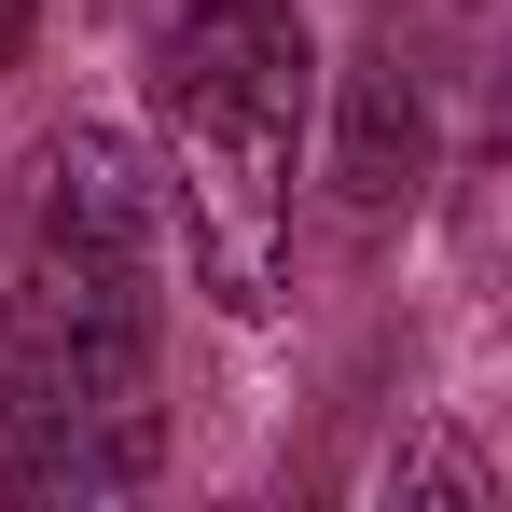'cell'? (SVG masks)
<instances>
[{
  "label": "cell",
  "instance_id": "cell-1",
  "mask_svg": "<svg viewBox=\"0 0 512 512\" xmlns=\"http://www.w3.org/2000/svg\"><path fill=\"white\" fill-rule=\"evenodd\" d=\"M305 14L291 0H167L153 42V111H167V236L194 250V277L263 319L291 277V139H305Z\"/></svg>",
  "mask_w": 512,
  "mask_h": 512
},
{
  "label": "cell",
  "instance_id": "cell-2",
  "mask_svg": "<svg viewBox=\"0 0 512 512\" xmlns=\"http://www.w3.org/2000/svg\"><path fill=\"white\" fill-rule=\"evenodd\" d=\"M153 346H0V499L153 485Z\"/></svg>",
  "mask_w": 512,
  "mask_h": 512
},
{
  "label": "cell",
  "instance_id": "cell-3",
  "mask_svg": "<svg viewBox=\"0 0 512 512\" xmlns=\"http://www.w3.org/2000/svg\"><path fill=\"white\" fill-rule=\"evenodd\" d=\"M28 236H56V250H84V263H125V277H167V180H153V153L125 125H70L42 153Z\"/></svg>",
  "mask_w": 512,
  "mask_h": 512
},
{
  "label": "cell",
  "instance_id": "cell-4",
  "mask_svg": "<svg viewBox=\"0 0 512 512\" xmlns=\"http://www.w3.org/2000/svg\"><path fill=\"white\" fill-rule=\"evenodd\" d=\"M416 180H429V84L402 42H374L346 70V111H333V194L346 208H402Z\"/></svg>",
  "mask_w": 512,
  "mask_h": 512
},
{
  "label": "cell",
  "instance_id": "cell-5",
  "mask_svg": "<svg viewBox=\"0 0 512 512\" xmlns=\"http://www.w3.org/2000/svg\"><path fill=\"white\" fill-rule=\"evenodd\" d=\"M28 28H42V0H0V56H14V42H28Z\"/></svg>",
  "mask_w": 512,
  "mask_h": 512
}]
</instances>
